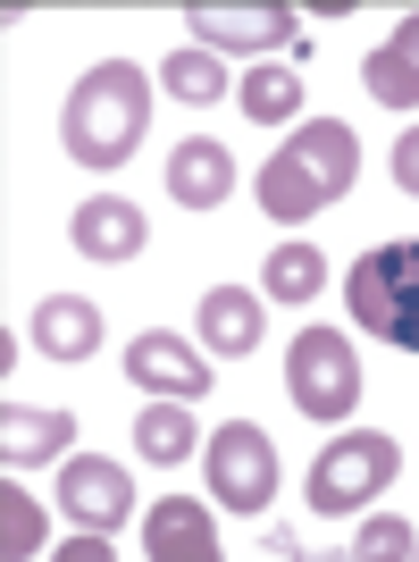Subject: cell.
I'll use <instances>...</instances> for the list:
<instances>
[{
    "label": "cell",
    "mask_w": 419,
    "mask_h": 562,
    "mask_svg": "<svg viewBox=\"0 0 419 562\" xmlns=\"http://www.w3.org/2000/svg\"><path fill=\"white\" fill-rule=\"evenodd\" d=\"M151 135V76L135 59H101L84 68V85L68 93V117H59V143H68L76 168H126Z\"/></svg>",
    "instance_id": "1"
},
{
    "label": "cell",
    "mask_w": 419,
    "mask_h": 562,
    "mask_svg": "<svg viewBox=\"0 0 419 562\" xmlns=\"http://www.w3.org/2000/svg\"><path fill=\"white\" fill-rule=\"evenodd\" d=\"M395 470H403V446H395V437H377V428L327 437L319 462H310V513H319V520L361 513V504H377V495L395 487Z\"/></svg>",
    "instance_id": "2"
},
{
    "label": "cell",
    "mask_w": 419,
    "mask_h": 562,
    "mask_svg": "<svg viewBox=\"0 0 419 562\" xmlns=\"http://www.w3.org/2000/svg\"><path fill=\"white\" fill-rule=\"evenodd\" d=\"M352 319L386 345L419 352V244H377V252L352 260Z\"/></svg>",
    "instance_id": "3"
},
{
    "label": "cell",
    "mask_w": 419,
    "mask_h": 562,
    "mask_svg": "<svg viewBox=\"0 0 419 562\" xmlns=\"http://www.w3.org/2000/svg\"><path fill=\"white\" fill-rule=\"evenodd\" d=\"M285 386H294V412H303V420H352V403H361L352 336L344 328H303L285 345Z\"/></svg>",
    "instance_id": "4"
},
{
    "label": "cell",
    "mask_w": 419,
    "mask_h": 562,
    "mask_svg": "<svg viewBox=\"0 0 419 562\" xmlns=\"http://www.w3.org/2000/svg\"><path fill=\"white\" fill-rule=\"evenodd\" d=\"M202 470H210V487H218V513H260V504L278 495V446H269V428H252V420L218 428L202 446Z\"/></svg>",
    "instance_id": "5"
},
{
    "label": "cell",
    "mask_w": 419,
    "mask_h": 562,
    "mask_svg": "<svg viewBox=\"0 0 419 562\" xmlns=\"http://www.w3.org/2000/svg\"><path fill=\"white\" fill-rule=\"evenodd\" d=\"M185 25H193V50H278V43H294V9L285 0H193L185 9Z\"/></svg>",
    "instance_id": "6"
},
{
    "label": "cell",
    "mask_w": 419,
    "mask_h": 562,
    "mask_svg": "<svg viewBox=\"0 0 419 562\" xmlns=\"http://www.w3.org/2000/svg\"><path fill=\"white\" fill-rule=\"evenodd\" d=\"M59 513L76 520V529H126L135 520V487H126V470L117 462H101V453H84V462H68L59 470Z\"/></svg>",
    "instance_id": "7"
},
{
    "label": "cell",
    "mask_w": 419,
    "mask_h": 562,
    "mask_svg": "<svg viewBox=\"0 0 419 562\" xmlns=\"http://www.w3.org/2000/svg\"><path fill=\"white\" fill-rule=\"evenodd\" d=\"M126 378H135L143 395H177V403H193L210 386V361L185 345V336H160V328H143L135 345H126Z\"/></svg>",
    "instance_id": "8"
},
{
    "label": "cell",
    "mask_w": 419,
    "mask_h": 562,
    "mask_svg": "<svg viewBox=\"0 0 419 562\" xmlns=\"http://www.w3.org/2000/svg\"><path fill=\"white\" fill-rule=\"evenodd\" d=\"M235 193V151L210 135H185L177 151H168V202L177 211H218Z\"/></svg>",
    "instance_id": "9"
},
{
    "label": "cell",
    "mask_w": 419,
    "mask_h": 562,
    "mask_svg": "<svg viewBox=\"0 0 419 562\" xmlns=\"http://www.w3.org/2000/svg\"><path fill=\"white\" fill-rule=\"evenodd\" d=\"M285 151L310 168V186L336 202V193H352V177H361V135H352L344 117H303L294 135H285Z\"/></svg>",
    "instance_id": "10"
},
{
    "label": "cell",
    "mask_w": 419,
    "mask_h": 562,
    "mask_svg": "<svg viewBox=\"0 0 419 562\" xmlns=\"http://www.w3.org/2000/svg\"><path fill=\"white\" fill-rule=\"evenodd\" d=\"M143 554H151V562H210V554H218V520H210V504H193V495L151 504V520H143Z\"/></svg>",
    "instance_id": "11"
},
{
    "label": "cell",
    "mask_w": 419,
    "mask_h": 562,
    "mask_svg": "<svg viewBox=\"0 0 419 562\" xmlns=\"http://www.w3.org/2000/svg\"><path fill=\"white\" fill-rule=\"evenodd\" d=\"M25 336H34L43 361H84V352L101 345V311L84 303V294H43L34 319H25Z\"/></svg>",
    "instance_id": "12"
},
{
    "label": "cell",
    "mask_w": 419,
    "mask_h": 562,
    "mask_svg": "<svg viewBox=\"0 0 419 562\" xmlns=\"http://www.w3.org/2000/svg\"><path fill=\"white\" fill-rule=\"evenodd\" d=\"M68 235H76V252H84V260H135L151 227H143L135 202L101 193V202H84V211H76V227H68Z\"/></svg>",
    "instance_id": "13"
},
{
    "label": "cell",
    "mask_w": 419,
    "mask_h": 562,
    "mask_svg": "<svg viewBox=\"0 0 419 562\" xmlns=\"http://www.w3.org/2000/svg\"><path fill=\"white\" fill-rule=\"evenodd\" d=\"M202 345L218 352V361L260 352V294H244V285H210V294H202Z\"/></svg>",
    "instance_id": "14"
},
{
    "label": "cell",
    "mask_w": 419,
    "mask_h": 562,
    "mask_svg": "<svg viewBox=\"0 0 419 562\" xmlns=\"http://www.w3.org/2000/svg\"><path fill=\"white\" fill-rule=\"evenodd\" d=\"M193 446H202V420H193L177 395H151V403H143V420H135V453H143L151 470L193 462Z\"/></svg>",
    "instance_id": "15"
},
{
    "label": "cell",
    "mask_w": 419,
    "mask_h": 562,
    "mask_svg": "<svg viewBox=\"0 0 419 562\" xmlns=\"http://www.w3.org/2000/svg\"><path fill=\"white\" fill-rule=\"evenodd\" d=\"M76 446V420L68 412H0V453H9V470H25V462H59V453Z\"/></svg>",
    "instance_id": "16"
},
{
    "label": "cell",
    "mask_w": 419,
    "mask_h": 562,
    "mask_svg": "<svg viewBox=\"0 0 419 562\" xmlns=\"http://www.w3.org/2000/svg\"><path fill=\"white\" fill-rule=\"evenodd\" d=\"M252 193H260V211L285 218V227H294V218H319V211H327V193L310 186V168L294 160V151H269V160H260V177H252Z\"/></svg>",
    "instance_id": "17"
},
{
    "label": "cell",
    "mask_w": 419,
    "mask_h": 562,
    "mask_svg": "<svg viewBox=\"0 0 419 562\" xmlns=\"http://www.w3.org/2000/svg\"><path fill=\"white\" fill-rule=\"evenodd\" d=\"M303 76L294 68H252L244 85H235V110L252 117V126H285V117H303Z\"/></svg>",
    "instance_id": "18"
},
{
    "label": "cell",
    "mask_w": 419,
    "mask_h": 562,
    "mask_svg": "<svg viewBox=\"0 0 419 562\" xmlns=\"http://www.w3.org/2000/svg\"><path fill=\"white\" fill-rule=\"evenodd\" d=\"M160 85H168V101H185V110H210V101L227 93V59L218 50H168L160 59Z\"/></svg>",
    "instance_id": "19"
},
{
    "label": "cell",
    "mask_w": 419,
    "mask_h": 562,
    "mask_svg": "<svg viewBox=\"0 0 419 562\" xmlns=\"http://www.w3.org/2000/svg\"><path fill=\"white\" fill-rule=\"evenodd\" d=\"M260 285H269L278 303H310V294L327 285L319 244H278V252H269V269H260Z\"/></svg>",
    "instance_id": "20"
},
{
    "label": "cell",
    "mask_w": 419,
    "mask_h": 562,
    "mask_svg": "<svg viewBox=\"0 0 419 562\" xmlns=\"http://www.w3.org/2000/svg\"><path fill=\"white\" fill-rule=\"evenodd\" d=\"M0 554H43V504L18 487V470L0 487Z\"/></svg>",
    "instance_id": "21"
},
{
    "label": "cell",
    "mask_w": 419,
    "mask_h": 562,
    "mask_svg": "<svg viewBox=\"0 0 419 562\" xmlns=\"http://www.w3.org/2000/svg\"><path fill=\"white\" fill-rule=\"evenodd\" d=\"M361 85H370V101H386V110H419V76L403 68L395 50L377 43L370 59H361Z\"/></svg>",
    "instance_id": "22"
},
{
    "label": "cell",
    "mask_w": 419,
    "mask_h": 562,
    "mask_svg": "<svg viewBox=\"0 0 419 562\" xmlns=\"http://www.w3.org/2000/svg\"><path fill=\"white\" fill-rule=\"evenodd\" d=\"M352 554H370V562H403V554H419V529H411V520H361Z\"/></svg>",
    "instance_id": "23"
},
{
    "label": "cell",
    "mask_w": 419,
    "mask_h": 562,
    "mask_svg": "<svg viewBox=\"0 0 419 562\" xmlns=\"http://www.w3.org/2000/svg\"><path fill=\"white\" fill-rule=\"evenodd\" d=\"M386 50H395L403 68L419 76V9H403V18H395V34H386Z\"/></svg>",
    "instance_id": "24"
},
{
    "label": "cell",
    "mask_w": 419,
    "mask_h": 562,
    "mask_svg": "<svg viewBox=\"0 0 419 562\" xmlns=\"http://www.w3.org/2000/svg\"><path fill=\"white\" fill-rule=\"evenodd\" d=\"M395 186H403V193L419 202V126H411V135L395 143Z\"/></svg>",
    "instance_id": "25"
}]
</instances>
